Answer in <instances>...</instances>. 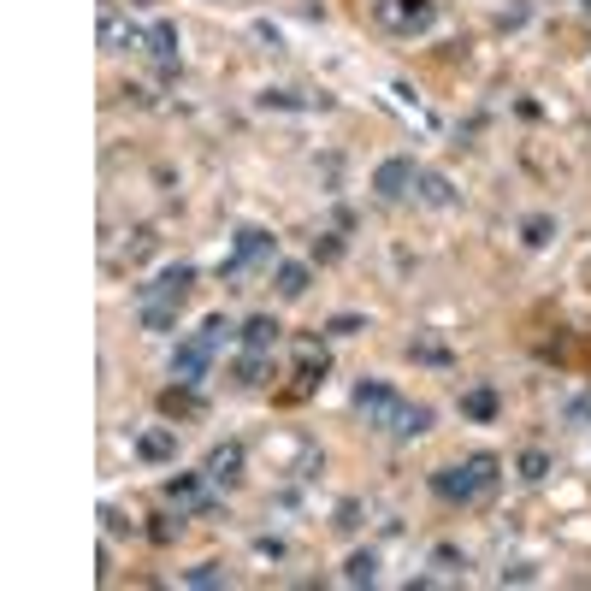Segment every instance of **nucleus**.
<instances>
[{
	"label": "nucleus",
	"mask_w": 591,
	"mask_h": 591,
	"mask_svg": "<svg viewBox=\"0 0 591 591\" xmlns=\"http://www.w3.org/2000/svg\"><path fill=\"white\" fill-rule=\"evenodd\" d=\"M337 255H343V243H337V237H326V243H314V261H337Z\"/></svg>",
	"instance_id": "27"
},
{
	"label": "nucleus",
	"mask_w": 591,
	"mask_h": 591,
	"mask_svg": "<svg viewBox=\"0 0 591 591\" xmlns=\"http://www.w3.org/2000/svg\"><path fill=\"white\" fill-rule=\"evenodd\" d=\"M101 48H148V30H136V24H125L113 6H101Z\"/></svg>",
	"instance_id": "10"
},
{
	"label": "nucleus",
	"mask_w": 591,
	"mask_h": 591,
	"mask_svg": "<svg viewBox=\"0 0 591 591\" xmlns=\"http://www.w3.org/2000/svg\"><path fill=\"white\" fill-rule=\"evenodd\" d=\"M272 272L278 266V237L272 231H261V225H243L237 231V249H231V261L219 266V278H231V284H243L249 272Z\"/></svg>",
	"instance_id": "2"
},
{
	"label": "nucleus",
	"mask_w": 591,
	"mask_h": 591,
	"mask_svg": "<svg viewBox=\"0 0 591 591\" xmlns=\"http://www.w3.org/2000/svg\"><path fill=\"white\" fill-rule=\"evenodd\" d=\"M237 331L243 326H231V320H225V314H207V320H201V343H207V349H213V355H219V349H225V343H231V337H237Z\"/></svg>",
	"instance_id": "20"
},
{
	"label": "nucleus",
	"mask_w": 591,
	"mask_h": 591,
	"mask_svg": "<svg viewBox=\"0 0 591 591\" xmlns=\"http://www.w3.org/2000/svg\"><path fill=\"white\" fill-rule=\"evenodd\" d=\"M207 367H213V349H207L201 337H190V343H178V349H172V379H178V385H190V391H201V379H207Z\"/></svg>",
	"instance_id": "7"
},
{
	"label": "nucleus",
	"mask_w": 591,
	"mask_h": 591,
	"mask_svg": "<svg viewBox=\"0 0 591 591\" xmlns=\"http://www.w3.org/2000/svg\"><path fill=\"white\" fill-rule=\"evenodd\" d=\"M379 18L391 24V30H432V18H438V0H379Z\"/></svg>",
	"instance_id": "6"
},
{
	"label": "nucleus",
	"mask_w": 591,
	"mask_h": 591,
	"mask_svg": "<svg viewBox=\"0 0 591 591\" xmlns=\"http://www.w3.org/2000/svg\"><path fill=\"white\" fill-rule=\"evenodd\" d=\"M308 284H314V266H302V261H278L272 266V290H278L284 302H302Z\"/></svg>",
	"instance_id": "12"
},
{
	"label": "nucleus",
	"mask_w": 591,
	"mask_h": 591,
	"mask_svg": "<svg viewBox=\"0 0 591 591\" xmlns=\"http://www.w3.org/2000/svg\"><path fill=\"white\" fill-rule=\"evenodd\" d=\"M550 237H556V219H544V213H538V219H526V249H544Z\"/></svg>",
	"instance_id": "23"
},
{
	"label": "nucleus",
	"mask_w": 591,
	"mask_h": 591,
	"mask_svg": "<svg viewBox=\"0 0 591 591\" xmlns=\"http://www.w3.org/2000/svg\"><path fill=\"white\" fill-rule=\"evenodd\" d=\"M402 408H408V396H396L385 379H361V385H355V414H361V420H367L373 432H385V438L396 432Z\"/></svg>",
	"instance_id": "3"
},
{
	"label": "nucleus",
	"mask_w": 591,
	"mask_h": 591,
	"mask_svg": "<svg viewBox=\"0 0 591 591\" xmlns=\"http://www.w3.org/2000/svg\"><path fill=\"white\" fill-rule=\"evenodd\" d=\"M426 432H432V408H426V402H408L391 438H402V444H408V438H426Z\"/></svg>",
	"instance_id": "17"
},
{
	"label": "nucleus",
	"mask_w": 591,
	"mask_h": 591,
	"mask_svg": "<svg viewBox=\"0 0 591 591\" xmlns=\"http://www.w3.org/2000/svg\"><path fill=\"white\" fill-rule=\"evenodd\" d=\"M497 467H503V461L491 456V450H473V456L456 461V467H438V473H432V491H438L444 503H461V509H467V503H479V497L497 485Z\"/></svg>",
	"instance_id": "1"
},
{
	"label": "nucleus",
	"mask_w": 591,
	"mask_h": 591,
	"mask_svg": "<svg viewBox=\"0 0 591 591\" xmlns=\"http://www.w3.org/2000/svg\"><path fill=\"white\" fill-rule=\"evenodd\" d=\"M515 467H521V479H526V485H538V479H550V456H544V450H526V456L515 461Z\"/></svg>",
	"instance_id": "22"
},
{
	"label": "nucleus",
	"mask_w": 591,
	"mask_h": 591,
	"mask_svg": "<svg viewBox=\"0 0 591 591\" xmlns=\"http://www.w3.org/2000/svg\"><path fill=\"white\" fill-rule=\"evenodd\" d=\"M184 586H225V568H219V562H201V568L184 574Z\"/></svg>",
	"instance_id": "25"
},
{
	"label": "nucleus",
	"mask_w": 591,
	"mask_h": 591,
	"mask_svg": "<svg viewBox=\"0 0 591 591\" xmlns=\"http://www.w3.org/2000/svg\"><path fill=\"white\" fill-rule=\"evenodd\" d=\"M580 6H586V12H591V0H580Z\"/></svg>",
	"instance_id": "28"
},
{
	"label": "nucleus",
	"mask_w": 591,
	"mask_h": 591,
	"mask_svg": "<svg viewBox=\"0 0 591 591\" xmlns=\"http://www.w3.org/2000/svg\"><path fill=\"white\" fill-rule=\"evenodd\" d=\"M190 290H196V266L178 261L166 266L160 278H148V284H136V302H160V308H184L190 302Z\"/></svg>",
	"instance_id": "4"
},
{
	"label": "nucleus",
	"mask_w": 591,
	"mask_h": 591,
	"mask_svg": "<svg viewBox=\"0 0 591 591\" xmlns=\"http://www.w3.org/2000/svg\"><path fill=\"white\" fill-rule=\"evenodd\" d=\"M414 190H420L426 207H450V201H456V190H450V178H444V172H420V184H414Z\"/></svg>",
	"instance_id": "19"
},
{
	"label": "nucleus",
	"mask_w": 591,
	"mask_h": 591,
	"mask_svg": "<svg viewBox=\"0 0 591 591\" xmlns=\"http://www.w3.org/2000/svg\"><path fill=\"white\" fill-rule=\"evenodd\" d=\"M231 373H237V385H243V391H261L266 373H272V355H266V349H249V355H243Z\"/></svg>",
	"instance_id": "16"
},
{
	"label": "nucleus",
	"mask_w": 591,
	"mask_h": 591,
	"mask_svg": "<svg viewBox=\"0 0 591 591\" xmlns=\"http://www.w3.org/2000/svg\"><path fill=\"white\" fill-rule=\"evenodd\" d=\"M148 54L160 60L166 77L178 71V24H172V18H154V24H148Z\"/></svg>",
	"instance_id": "11"
},
{
	"label": "nucleus",
	"mask_w": 591,
	"mask_h": 591,
	"mask_svg": "<svg viewBox=\"0 0 591 591\" xmlns=\"http://www.w3.org/2000/svg\"><path fill=\"white\" fill-rule=\"evenodd\" d=\"M497 408H503V402H497V391H491V385L461 391V414H467V420H479V426H491V420H497Z\"/></svg>",
	"instance_id": "14"
},
{
	"label": "nucleus",
	"mask_w": 591,
	"mask_h": 591,
	"mask_svg": "<svg viewBox=\"0 0 591 591\" xmlns=\"http://www.w3.org/2000/svg\"><path fill=\"white\" fill-rule=\"evenodd\" d=\"M201 473H207V485H237L243 479V444H213Z\"/></svg>",
	"instance_id": "9"
},
{
	"label": "nucleus",
	"mask_w": 591,
	"mask_h": 591,
	"mask_svg": "<svg viewBox=\"0 0 591 591\" xmlns=\"http://www.w3.org/2000/svg\"><path fill=\"white\" fill-rule=\"evenodd\" d=\"M278 337H284V326L272 320V314H255V320H243V349H278Z\"/></svg>",
	"instance_id": "15"
},
{
	"label": "nucleus",
	"mask_w": 591,
	"mask_h": 591,
	"mask_svg": "<svg viewBox=\"0 0 591 591\" xmlns=\"http://www.w3.org/2000/svg\"><path fill=\"white\" fill-rule=\"evenodd\" d=\"M136 320H142V331H172V326H178V308H160V302H136Z\"/></svg>",
	"instance_id": "21"
},
{
	"label": "nucleus",
	"mask_w": 591,
	"mask_h": 591,
	"mask_svg": "<svg viewBox=\"0 0 591 591\" xmlns=\"http://www.w3.org/2000/svg\"><path fill=\"white\" fill-rule=\"evenodd\" d=\"M414 184H420V166H414L408 154H391V160H379V172H373V196H379V201L414 196Z\"/></svg>",
	"instance_id": "5"
},
{
	"label": "nucleus",
	"mask_w": 591,
	"mask_h": 591,
	"mask_svg": "<svg viewBox=\"0 0 591 591\" xmlns=\"http://www.w3.org/2000/svg\"><path fill=\"white\" fill-rule=\"evenodd\" d=\"M361 326H367V320H361V314H337V320H331V337H355V331H361Z\"/></svg>",
	"instance_id": "26"
},
{
	"label": "nucleus",
	"mask_w": 591,
	"mask_h": 591,
	"mask_svg": "<svg viewBox=\"0 0 591 591\" xmlns=\"http://www.w3.org/2000/svg\"><path fill=\"white\" fill-rule=\"evenodd\" d=\"M136 456L142 461H172L178 456V432H172V426H148V432L136 438Z\"/></svg>",
	"instance_id": "13"
},
{
	"label": "nucleus",
	"mask_w": 591,
	"mask_h": 591,
	"mask_svg": "<svg viewBox=\"0 0 591 591\" xmlns=\"http://www.w3.org/2000/svg\"><path fill=\"white\" fill-rule=\"evenodd\" d=\"M373 580H379V556L373 550H355L343 562V586H373Z\"/></svg>",
	"instance_id": "18"
},
{
	"label": "nucleus",
	"mask_w": 591,
	"mask_h": 591,
	"mask_svg": "<svg viewBox=\"0 0 591 591\" xmlns=\"http://www.w3.org/2000/svg\"><path fill=\"white\" fill-rule=\"evenodd\" d=\"M201 479H207V473H178V479H166V503H178V515H207V509H213V497L201 491Z\"/></svg>",
	"instance_id": "8"
},
{
	"label": "nucleus",
	"mask_w": 591,
	"mask_h": 591,
	"mask_svg": "<svg viewBox=\"0 0 591 591\" xmlns=\"http://www.w3.org/2000/svg\"><path fill=\"white\" fill-rule=\"evenodd\" d=\"M562 420H568V426H591V391L568 396V408H562Z\"/></svg>",
	"instance_id": "24"
}]
</instances>
